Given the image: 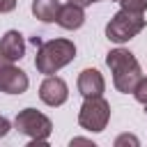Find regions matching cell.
<instances>
[{
	"label": "cell",
	"mask_w": 147,
	"mask_h": 147,
	"mask_svg": "<svg viewBox=\"0 0 147 147\" xmlns=\"http://www.w3.org/2000/svg\"><path fill=\"white\" fill-rule=\"evenodd\" d=\"M106 64L113 71V85L117 87V92L133 94V90L138 87V83L142 78V69H140V62L136 60V55L126 48H113L106 55Z\"/></svg>",
	"instance_id": "obj_1"
},
{
	"label": "cell",
	"mask_w": 147,
	"mask_h": 147,
	"mask_svg": "<svg viewBox=\"0 0 147 147\" xmlns=\"http://www.w3.org/2000/svg\"><path fill=\"white\" fill-rule=\"evenodd\" d=\"M74 57H76V44L74 41H69V39H48V41L39 44L34 67H37L39 74L51 76V74H57L62 67H67Z\"/></svg>",
	"instance_id": "obj_2"
},
{
	"label": "cell",
	"mask_w": 147,
	"mask_h": 147,
	"mask_svg": "<svg viewBox=\"0 0 147 147\" xmlns=\"http://www.w3.org/2000/svg\"><path fill=\"white\" fill-rule=\"evenodd\" d=\"M145 14H136V11H126V9H119L106 25V37L108 41H115V44H126L131 41L145 25H147V18H142Z\"/></svg>",
	"instance_id": "obj_3"
},
{
	"label": "cell",
	"mask_w": 147,
	"mask_h": 147,
	"mask_svg": "<svg viewBox=\"0 0 147 147\" xmlns=\"http://www.w3.org/2000/svg\"><path fill=\"white\" fill-rule=\"evenodd\" d=\"M14 126L18 129V133L32 138V145H44V142L48 140L51 131H53V122H51L44 113L34 110V108H23V110H18V115H16V119H14Z\"/></svg>",
	"instance_id": "obj_4"
},
{
	"label": "cell",
	"mask_w": 147,
	"mask_h": 147,
	"mask_svg": "<svg viewBox=\"0 0 147 147\" xmlns=\"http://www.w3.org/2000/svg\"><path fill=\"white\" fill-rule=\"evenodd\" d=\"M108 122H110V103L103 96H87L78 110V124L90 133H99L108 126Z\"/></svg>",
	"instance_id": "obj_5"
},
{
	"label": "cell",
	"mask_w": 147,
	"mask_h": 147,
	"mask_svg": "<svg viewBox=\"0 0 147 147\" xmlns=\"http://www.w3.org/2000/svg\"><path fill=\"white\" fill-rule=\"evenodd\" d=\"M30 80L23 69H18L11 60L0 55V92L5 94H23Z\"/></svg>",
	"instance_id": "obj_6"
},
{
	"label": "cell",
	"mask_w": 147,
	"mask_h": 147,
	"mask_svg": "<svg viewBox=\"0 0 147 147\" xmlns=\"http://www.w3.org/2000/svg\"><path fill=\"white\" fill-rule=\"evenodd\" d=\"M39 99L46 103V106H62L67 99H69V87L67 83L60 78V76H46L39 85Z\"/></svg>",
	"instance_id": "obj_7"
},
{
	"label": "cell",
	"mask_w": 147,
	"mask_h": 147,
	"mask_svg": "<svg viewBox=\"0 0 147 147\" xmlns=\"http://www.w3.org/2000/svg\"><path fill=\"white\" fill-rule=\"evenodd\" d=\"M103 90H106V80L99 69H83L78 74V92L85 99L87 96H103Z\"/></svg>",
	"instance_id": "obj_8"
},
{
	"label": "cell",
	"mask_w": 147,
	"mask_h": 147,
	"mask_svg": "<svg viewBox=\"0 0 147 147\" xmlns=\"http://www.w3.org/2000/svg\"><path fill=\"white\" fill-rule=\"evenodd\" d=\"M0 55L11 62H16L25 55V39L18 30H7L0 37Z\"/></svg>",
	"instance_id": "obj_9"
},
{
	"label": "cell",
	"mask_w": 147,
	"mask_h": 147,
	"mask_svg": "<svg viewBox=\"0 0 147 147\" xmlns=\"http://www.w3.org/2000/svg\"><path fill=\"white\" fill-rule=\"evenodd\" d=\"M55 23H57L60 28H64V30H78V28L85 23V11H83V7L74 5V2H67V5L60 7Z\"/></svg>",
	"instance_id": "obj_10"
},
{
	"label": "cell",
	"mask_w": 147,
	"mask_h": 147,
	"mask_svg": "<svg viewBox=\"0 0 147 147\" xmlns=\"http://www.w3.org/2000/svg\"><path fill=\"white\" fill-rule=\"evenodd\" d=\"M60 7H62L60 0H32V14H34V18H39L44 23L57 21Z\"/></svg>",
	"instance_id": "obj_11"
},
{
	"label": "cell",
	"mask_w": 147,
	"mask_h": 147,
	"mask_svg": "<svg viewBox=\"0 0 147 147\" xmlns=\"http://www.w3.org/2000/svg\"><path fill=\"white\" fill-rule=\"evenodd\" d=\"M119 5L126 11H136V14H145L147 11V0H119Z\"/></svg>",
	"instance_id": "obj_12"
},
{
	"label": "cell",
	"mask_w": 147,
	"mask_h": 147,
	"mask_svg": "<svg viewBox=\"0 0 147 147\" xmlns=\"http://www.w3.org/2000/svg\"><path fill=\"white\" fill-rule=\"evenodd\" d=\"M133 96H136V101H138V103L147 106V76H142V78H140L138 87L133 90Z\"/></svg>",
	"instance_id": "obj_13"
},
{
	"label": "cell",
	"mask_w": 147,
	"mask_h": 147,
	"mask_svg": "<svg viewBox=\"0 0 147 147\" xmlns=\"http://www.w3.org/2000/svg\"><path fill=\"white\" fill-rule=\"evenodd\" d=\"M124 145L138 147V145H140V140H138L133 133H122V136H117V138H115V147H124Z\"/></svg>",
	"instance_id": "obj_14"
},
{
	"label": "cell",
	"mask_w": 147,
	"mask_h": 147,
	"mask_svg": "<svg viewBox=\"0 0 147 147\" xmlns=\"http://www.w3.org/2000/svg\"><path fill=\"white\" fill-rule=\"evenodd\" d=\"M9 131H11V122L7 117H0V138H5Z\"/></svg>",
	"instance_id": "obj_15"
},
{
	"label": "cell",
	"mask_w": 147,
	"mask_h": 147,
	"mask_svg": "<svg viewBox=\"0 0 147 147\" xmlns=\"http://www.w3.org/2000/svg\"><path fill=\"white\" fill-rule=\"evenodd\" d=\"M14 7H16V0H0V14L14 11Z\"/></svg>",
	"instance_id": "obj_16"
},
{
	"label": "cell",
	"mask_w": 147,
	"mask_h": 147,
	"mask_svg": "<svg viewBox=\"0 0 147 147\" xmlns=\"http://www.w3.org/2000/svg\"><path fill=\"white\" fill-rule=\"evenodd\" d=\"M74 145H92V140H87V138H74L71 140V147Z\"/></svg>",
	"instance_id": "obj_17"
},
{
	"label": "cell",
	"mask_w": 147,
	"mask_h": 147,
	"mask_svg": "<svg viewBox=\"0 0 147 147\" xmlns=\"http://www.w3.org/2000/svg\"><path fill=\"white\" fill-rule=\"evenodd\" d=\"M69 2H74V5H78V7H87V5H90V0H69Z\"/></svg>",
	"instance_id": "obj_18"
},
{
	"label": "cell",
	"mask_w": 147,
	"mask_h": 147,
	"mask_svg": "<svg viewBox=\"0 0 147 147\" xmlns=\"http://www.w3.org/2000/svg\"><path fill=\"white\" fill-rule=\"evenodd\" d=\"M92 2H101V0H90V5H92Z\"/></svg>",
	"instance_id": "obj_19"
},
{
	"label": "cell",
	"mask_w": 147,
	"mask_h": 147,
	"mask_svg": "<svg viewBox=\"0 0 147 147\" xmlns=\"http://www.w3.org/2000/svg\"><path fill=\"white\" fill-rule=\"evenodd\" d=\"M115 2H119V0H115Z\"/></svg>",
	"instance_id": "obj_20"
}]
</instances>
